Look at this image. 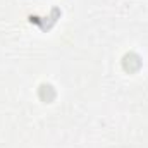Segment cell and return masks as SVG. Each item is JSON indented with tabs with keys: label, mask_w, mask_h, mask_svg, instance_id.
Listing matches in <instances>:
<instances>
[{
	"label": "cell",
	"mask_w": 148,
	"mask_h": 148,
	"mask_svg": "<svg viewBox=\"0 0 148 148\" xmlns=\"http://www.w3.org/2000/svg\"><path fill=\"white\" fill-rule=\"evenodd\" d=\"M38 93H40V98L45 100V102H50V100L55 97V91H53V88H52L50 84H41Z\"/></svg>",
	"instance_id": "obj_1"
}]
</instances>
